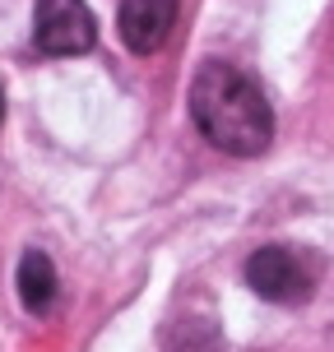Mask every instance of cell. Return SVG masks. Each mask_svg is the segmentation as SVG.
Masks as SVG:
<instances>
[{
    "mask_svg": "<svg viewBox=\"0 0 334 352\" xmlns=\"http://www.w3.org/2000/svg\"><path fill=\"white\" fill-rule=\"evenodd\" d=\"M191 121L228 158H260L274 140V111L260 84L228 60H205L191 79Z\"/></svg>",
    "mask_w": 334,
    "mask_h": 352,
    "instance_id": "cell-1",
    "label": "cell"
},
{
    "mask_svg": "<svg viewBox=\"0 0 334 352\" xmlns=\"http://www.w3.org/2000/svg\"><path fill=\"white\" fill-rule=\"evenodd\" d=\"M247 287L274 306H302L316 292V269L293 246H260L247 260Z\"/></svg>",
    "mask_w": 334,
    "mask_h": 352,
    "instance_id": "cell-2",
    "label": "cell"
},
{
    "mask_svg": "<svg viewBox=\"0 0 334 352\" xmlns=\"http://www.w3.org/2000/svg\"><path fill=\"white\" fill-rule=\"evenodd\" d=\"M33 42L47 56H84L98 42V23L84 0H37Z\"/></svg>",
    "mask_w": 334,
    "mask_h": 352,
    "instance_id": "cell-3",
    "label": "cell"
},
{
    "mask_svg": "<svg viewBox=\"0 0 334 352\" xmlns=\"http://www.w3.org/2000/svg\"><path fill=\"white\" fill-rule=\"evenodd\" d=\"M176 10H181V0H121V14H116L121 42L135 56H154L172 37Z\"/></svg>",
    "mask_w": 334,
    "mask_h": 352,
    "instance_id": "cell-4",
    "label": "cell"
},
{
    "mask_svg": "<svg viewBox=\"0 0 334 352\" xmlns=\"http://www.w3.org/2000/svg\"><path fill=\"white\" fill-rule=\"evenodd\" d=\"M19 301H23V311L28 316H47L61 297V278H56V264L47 260V250H23V260H19Z\"/></svg>",
    "mask_w": 334,
    "mask_h": 352,
    "instance_id": "cell-5",
    "label": "cell"
},
{
    "mask_svg": "<svg viewBox=\"0 0 334 352\" xmlns=\"http://www.w3.org/2000/svg\"><path fill=\"white\" fill-rule=\"evenodd\" d=\"M0 121H5V88H0Z\"/></svg>",
    "mask_w": 334,
    "mask_h": 352,
    "instance_id": "cell-6",
    "label": "cell"
}]
</instances>
